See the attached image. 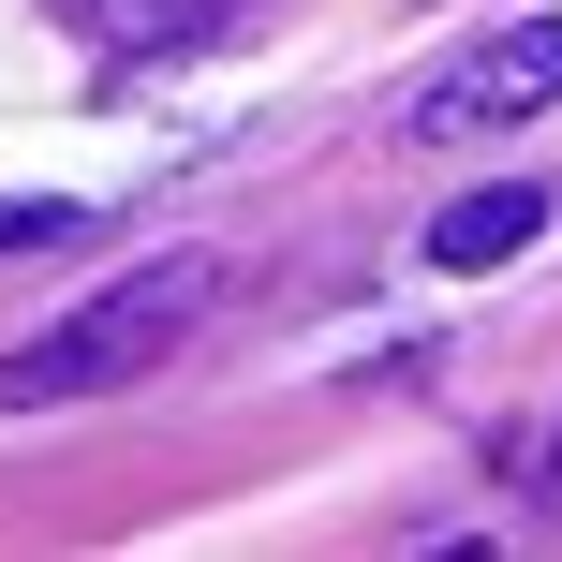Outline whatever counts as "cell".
<instances>
[{"instance_id": "obj_4", "label": "cell", "mask_w": 562, "mask_h": 562, "mask_svg": "<svg viewBox=\"0 0 562 562\" xmlns=\"http://www.w3.org/2000/svg\"><path fill=\"white\" fill-rule=\"evenodd\" d=\"M75 30H104V45H178V30H223L237 0H59Z\"/></svg>"}, {"instance_id": "obj_2", "label": "cell", "mask_w": 562, "mask_h": 562, "mask_svg": "<svg viewBox=\"0 0 562 562\" xmlns=\"http://www.w3.org/2000/svg\"><path fill=\"white\" fill-rule=\"evenodd\" d=\"M533 104H562V15H504L488 45H459L445 75L415 89L400 134L415 148H474V134H504V119H533Z\"/></svg>"}, {"instance_id": "obj_3", "label": "cell", "mask_w": 562, "mask_h": 562, "mask_svg": "<svg viewBox=\"0 0 562 562\" xmlns=\"http://www.w3.org/2000/svg\"><path fill=\"white\" fill-rule=\"evenodd\" d=\"M548 237V193L533 178H488V193H459L445 223H429V267H504V252H533Z\"/></svg>"}, {"instance_id": "obj_5", "label": "cell", "mask_w": 562, "mask_h": 562, "mask_svg": "<svg viewBox=\"0 0 562 562\" xmlns=\"http://www.w3.org/2000/svg\"><path fill=\"white\" fill-rule=\"evenodd\" d=\"M59 223H75L59 193H15V207H0V252H30V237H59Z\"/></svg>"}, {"instance_id": "obj_1", "label": "cell", "mask_w": 562, "mask_h": 562, "mask_svg": "<svg viewBox=\"0 0 562 562\" xmlns=\"http://www.w3.org/2000/svg\"><path fill=\"white\" fill-rule=\"evenodd\" d=\"M193 311H207V267H193V252L148 267V281H104L89 311H59V326L0 370V400H89V385H134V370H164L178 340H193Z\"/></svg>"}]
</instances>
